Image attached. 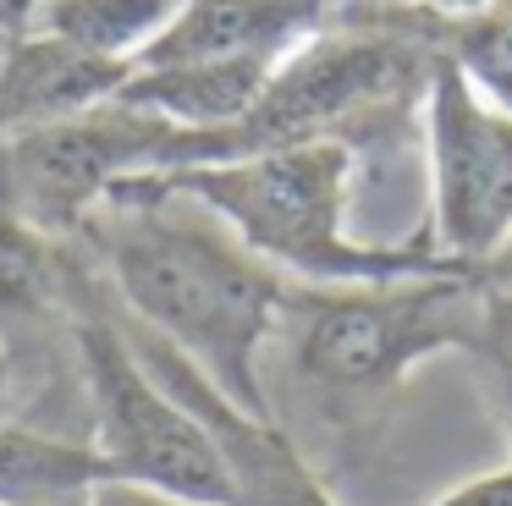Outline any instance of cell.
<instances>
[{
    "instance_id": "6da1fadb",
    "label": "cell",
    "mask_w": 512,
    "mask_h": 506,
    "mask_svg": "<svg viewBox=\"0 0 512 506\" xmlns=\"http://www.w3.org/2000/svg\"><path fill=\"white\" fill-rule=\"evenodd\" d=\"M78 242L138 325L210 374L237 407L270 413L265 358L298 292L292 275L270 270L188 198H111Z\"/></svg>"
},
{
    "instance_id": "7a4b0ae2",
    "label": "cell",
    "mask_w": 512,
    "mask_h": 506,
    "mask_svg": "<svg viewBox=\"0 0 512 506\" xmlns=\"http://www.w3.org/2000/svg\"><path fill=\"white\" fill-rule=\"evenodd\" d=\"M490 330L485 264L375 286H303L276 325L292 407L336 440L375 435L413 369L441 352L479 358Z\"/></svg>"
},
{
    "instance_id": "3957f363",
    "label": "cell",
    "mask_w": 512,
    "mask_h": 506,
    "mask_svg": "<svg viewBox=\"0 0 512 506\" xmlns=\"http://www.w3.org/2000/svg\"><path fill=\"white\" fill-rule=\"evenodd\" d=\"M358 165L364 160L347 143L309 138L215 165L127 176V182L111 187V198H188V204L210 209L270 270L292 275L303 286H375V281H408V275L479 270V264L446 259L430 242L424 220L408 237H386V242L353 237L347 209H353Z\"/></svg>"
},
{
    "instance_id": "277c9868",
    "label": "cell",
    "mask_w": 512,
    "mask_h": 506,
    "mask_svg": "<svg viewBox=\"0 0 512 506\" xmlns=\"http://www.w3.org/2000/svg\"><path fill=\"white\" fill-rule=\"evenodd\" d=\"M67 336L83 385V435L111 468V479L155 484V490L188 495V501L232 506L226 468L215 457L199 418L155 380L144 352L122 325L111 286H105L94 253L78 242L67 297Z\"/></svg>"
},
{
    "instance_id": "5b68a950",
    "label": "cell",
    "mask_w": 512,
    "mask_h": 506,
    "mask_svg": "<svg viewBox=\"0 0 512 506\" xmlns=\"http://www.w3.org/2000/svg\"><path fill=\"white\" fill-rule=\"evenodd\" d=\"M232 160V132H193L155 110L105 99L0 143V220L78 242L116 182Z\"/></svg>"
},
{
    "instance_id": "8992f818",
    "label": "cell",
    "mask_w": 512,
    "mask_h": 506,
    "mask_svg": "<svg viewBox=\"0 0 512 506\" xmlns=\"http://www.w3.org/2000/svg\"><path fill=\"white\" fill-rule=\"evenodd\" d=\"M430 165V242L457 264H490L512 242V110L441 55L419 105Z\"/></svg>"
},
{
    "instance_id": "52a82bcc",
    "label": "cell",
    "mask_w": 512,
    "mask_h": 506,
    "mask_svg": "<svg viewBox=\"0 0 512 506\" xmlns=\"http://www.w3.org/2000/svg\"><path fill=\"white\" fill-rule=\"evenodd\" d=\"M122 308V303H116ZM122 325L133 336V347L144 352V363L155 369V380L199 418V429L210 435L215 457L226 468V490L232 506H342L325 479V468L303 451V440L281 424L276 413H248L237 407L226 391H215L210 374H199L177 347L144 330L133 314L122 308Z\"/></svg>"
},
{
    "instance_id": "ba28073f",
    "label": "cell",
    "mask_w": 512,
    "mask_h": 506,
    "mask_svg": "<svg viewBox=\"0 0 512 506\" xmlns=\"http://www.w3.org/2000/svg\"><path fill=\"white\" fill-rule=\"evenodd\" d=\"M127 77H133V66L100 61V55L78 50L45 28H23L12 39H0V143L28 127L105 105L122 94Z\"/></svg>"
},
{
    "instance_id": "9c48e42d",
    "label": "cell",
    "mask_w": 512,
    "mask_h": 506,
    "mask_svg": "<svg viewBox=\"0 0 512 506\" xmlns=\"http://www.w3.org/2000/svg\"><path fill=\"white\" fill-rule=\"evenodd\" d=\"M111 479L89 435L39 418H0V506H23L39 495H78Z\"/></svg>"
},
{
    "instance_id": "30bf717a",
    "label": "cell",
    "mask_w": 512,
    "mask_h": 506,
    "mask_svg": "<svg viewBox=\"0 0 512 506\" xmlns=\"http://www.w3.org/2000/svg\"><path fill=\"white\" fill-rule=\"evenodd\" d=\"M188 11V0H45L28 28H45L100 61L138 66V55Z\"/></svg>"
},
{
    "instance_id": "8fae6325",
    "label": "cell",
    "mask_w": 512,
    "mask_h": 506,
    "mask_svg": "<svg viewBox=\"0 0 512 506\" xmlns=\"http://www.w3.org/2000/svg\"><path fill=\"white\" fill-rule=\"evenodd\" d=\"M485 303H490V330H485V347H479V363L490 369V385H496L507 462H512V275L496 259L485 264Z\"/></svg>"
},
{
    "instance_id": "7c38bea8",
    "label": "cell",
    "mask_w": 512,
    "mask_h": 506,
    "mask_svg": "<svg viewBox=\"0 0 512 506\" xmlns=\"http://www.w3.org/2000/svg\"><path fill=\"white\" fill-rule=\"evenodd\" d=\"M430 506H512V462H501V468H485V473H474V479L452 484V490L435 495Z\"/></svg>"
},
{
    "instance_id": "4fadbf2b",
    "label": "cell",
    "mask_w": 512,
    "mask_h": 506,
    "mask_svg": "<svg viewBox=\"0 0 512 506\" xmlns=\"http://www.w3.org/2000/svg\"><path fill=\"white\" fill-rule=\"evenodd\" d=\"M89 506H210V501H188V495L155 490V484H133V479H100L89 490Z\"/></svg>"
},
{
    "instance_id": "5bb4252c",
    "label": "cell",
    "mask_w": 512,
    "mask_h": 506,
    "mask_svg": "<svg viewBox=\"0 0 512 506\" xmlns=\"http://www.w3.org/2000/svg\"><path fill=\"white\" fill-rule=\"evenodd\" d=\"M45 6V0H0V39H12V33H23L28 22H34V11Z\"/></svg>"
},
{
    "instance_id": "9a60e30c",
    "label": "cell",
    "mask_w": 512,
    "mask_h": 506,
    "mask_svg": "<svg viewBox=\"0 0 512 506\" xmlns=\"http://www.w3.org/2000/svg\"><path fill=\"white\" fill-rule=\"evenodd\" d=\"M12 396H17V352L0 341V418L12 413Z\"/></svg>"
}]
</instances>
